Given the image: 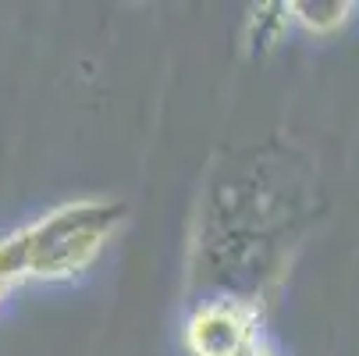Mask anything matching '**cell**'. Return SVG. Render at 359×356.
<instances>
[{
	"label": "cell",
	"instance_id": "cell-7",
	"mask_svg": "<svg viewBox=\"0 0 359 356\" xmlns=\"http://www.w3.org/2000/svg\"><path fill=\"white\" fill-rule=\"evenodd\" d=\"M8 292H11L8 285H0V303H4V296H8Z\"/></svg>",
	"mask_w": 359,
	"mask_h": 356
},
{
	"label": "cell",
	"instance_id": "cell-3",
	"mask_svg": "<svg viewBox=\"0 0 359 356\" xmlns=\"http://www.w3.org/2000/svg\"><path fill=\"white\" fill-rule=\"evenodd\" d=\"M264 307L231 296L199 299L185 321V349L192 356H242L260 338Z\"/></svg>",
	"mask_w": 359,
	"mask_h": 356
},
{
	"label": "cell",
	"instance_id": "cell-2",
	"mask_svg": "<svg viewBox=\"0 0 359 356\" xmlns=\"http://www.w3.org/2000/svg\"><path fill=\"white\" fill-rule=\"evenodd\" d=\"M128 207L111 196L72 199L0 239V285L82 278L121 228Z\"/></svg>",
	"mask_w": 359,
	"mask_h": 356
},
{
	"label": "cell",
	"instance_id": "cell-5",
	"mask_svg": "<svg viewBox=\"0 0 359 356\" xmlns=\"http://www.w3.org/2000/svg\"><path fill=\"white\" fill-rule=\"evenodd\" d=\"M292 15H288V4H264V8H252L249 15V25H245V43L252 54H267L274 50L288 29Z\"/></svg>",
	"mask_w": 359,
	"mask_h": 356
},
{
	"label": "cell",
	"instance_id": "cell-1",
	"mask_svg": "<svg viewBox=\"0 0 359 356\" xmlns=\"http://www.w3.org/2000/svg\"><path fill=\"white\" fill-rule=\"evenodd\" d=\"M317 185L310 157L281 136L217 157L189 239V292L264 307L320 214Z\"/></svg>",
	"mask_w": 359,
	"mask_h": 356
},
{
	"label": "cell",
	"instance_id": "cell-6",
	"mask_svg": "<svg viewBox=\"0 0 359 356\" xmlns=\"http://www.w3.org/2000/svg\"><path fill=\"white\" fill-rule=\"evenodd\" d=\"M242 356H274V352H271V345H267V342H256V345H252V349H245Z\"/></svg>",
	"mask_w": 359,
	"mask_h": 356
},
{
	"label": "cell",
	"instance_id": "cell-4",
	"mask_svg": "<svg viewBox=\"0 0 359 356\" xmlns=\"http://www.w3.org/2000/svg\"><path fill=\"white\" fill-rule=\"evenodd\" d=\"M352 11H355V4H345V0H292L288 4L292 22H299L313 36H331V32L345 29Z\"/></svg>",
	"mask_w": 359,
	"mask_h": 356
}]
</instances>
